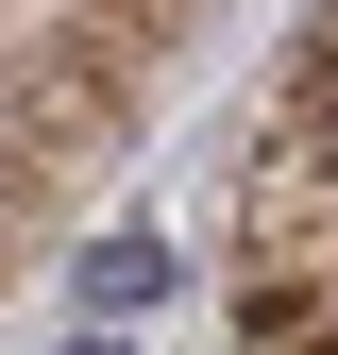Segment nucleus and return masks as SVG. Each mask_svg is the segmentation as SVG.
<instances>
[{
  "instance_id": "obj_3",
  "label": "nucleus",
  "mask_w": 338,
  "mask_h": 355,
  "mask_svg": "<svg viewBox=\"0 0 338 355\" xmlns=\"http://www.w3.org/2000/svg\"><path fill=\"white\" fill-rule=\"evenodd\" d=\"M84 355H102V338H84Z\"/></svg>"
},
{
  "instance_id": "obj_2",
  "label": "nucleus",
  "mask_w": 338,
  "mask_h": 355,
  "mask_svg": "<svg viewBox=\"0 0 338 355\" xmlns=\"http://www.w3.org/2000/svg\"><path fill=\"white\" fill-rule=\"evenodd\" d=\"M68 288H84V322H136V304L169 288V254H152V237H102V254H84Z\"/></svg>"
},
{
  "instance_id": "obj_1",
  "label": "nucleus",
  "mask_w": 338,
  "mask_h": 355,
  "mask_svg": "<svg viewBox=\"0 0 338 355\" xmlns=\"http://www.w3.org/2000/svg\"><path fill=\"white\" fill-rule=\"evenodd\" d=\"M271 169H287V187H321V203H338V34L305 51V85H287V153H271Z\"/></svg>"
}]
</instances>
